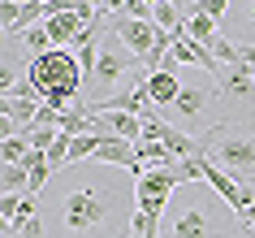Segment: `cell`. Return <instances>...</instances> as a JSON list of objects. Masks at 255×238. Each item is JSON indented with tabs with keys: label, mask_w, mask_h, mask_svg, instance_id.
Here are the masks:
<instances>
[{
	"label": "cell",
	"mask_w": 255,
	"mask_h": 238,
	"mask_svg": "<svg viewBox=\"0 0 255 238\" xmlns=\"http://www.w3.org/2000/svg\"><path fill=\"white\" fill-rule=\"evenodd\" d=\"M134 169L95 156L56 169L39 195L43 238H134Z\"/></svg>",
	"instance_id": "6da1fadb"
},
{
	"label": "cell",
	"mask_w": 255,
	"mask_h": 238,
	"mask_svg": "<svg viewBox=\"0 0 255 238\" xmlns=\"http://www.w3.org/2000/svg\"><path fill=\"white\" fill-rule=\"evenodd\" d=\"M160 238H247V221L208 182H186L160 217Z\"/></svg>",
	"instance_id": "7a4b0ae2"
},
{
	"label": "cell",
	"mask_w": 255,
	"mask_h": 238,
	"mask_svg": "<svg viewBox=\"0 0 255 238\" xmlns=\"http://www.w3.org/2000/svg\"><path fill=\"white\" fill-rule=\"evenodd\" d=\"M203 160L221 165L238 182H255V108L251 113H225L212 130L199 134Z\"/></svg>",
	"instance_id": "3957f363"
},
{
	"label": "cell",
	"mask_w": 255,
	"mask_h": 238,
	"mask_svg": "<svg viewBox=\"0 0 255 238\" xmlns=\"http://www.w3.org/2000/svg\"><path fill=\"white\" fill-rule=\"evenodd\" d=\"M26 82L43 95V104L74 108V104H78V95H82L87 74H82L78 52H69V48H52V52H43V56H30Z\"/></svg>",
	"instance_id": "277c9868"
},
{
	"label": "cell",
	"mask_w": 255,
	"mask_h": 238,
	"mask_svg": "<svg viewBox=\"0 0 255 238\" xmlns=\"http://www.w3.org/2000/svg\"><path fill=\"white\" fill-rule=\"evenodd\" d=\"M134 69H138V56L130 52L113 30H104V39H100V56H95V74H91V82H87V91L95 95L91 104L113 100L117 87H121V78H130Z\"/></svg>",
	"instance_id": "5b68a950"
},
{
	"label": "cell",
	"mask_w": 255,
	"mask_h": 238,
	"mask_svg": "<svg viewBox=\"0 0 255 238\" xmlns=\"http://www.w3.org/2000/svg\"><path fill=\"white\" fill-rule=\"evenodd\" d=\"M177 186H186L177 169H156V165H143V173H138V182H134L138 212L164 217V208H169V199H173V191H177Z\"/></svg>",
	"instance_id": "8992f818"
},
{
	"label": "cell",
	"mask_w": 255,
	"mask_h": 238,
	"mask_svg": "<svg viewBox=\"0 0 255 238\" xmlns=\"http://www.w3.org/2000/svg\"><path fill=\"white\" fill-rule=\"evenodd\" d=\"M108 30L117 35L130 52L143 61V56L151 52V43H156V22H143V17H126V13H113L108 17Z\"/></svg>",
	"instance_id": "52a82bcc"
},
{
	"label": "cell",
	"mask_w": 255,
	"mask_h": 238,
	"mask_svg": "<svg viewBox=\"0 0 255 238\" xmlns=\"http://www.w3.org/2000/svg\"><path fill=\"white\" fill-rule=\"evenodd\" d=\"M39 108H43V95L35 91L30 82H17L13 91H4V100H0V113H4V117H13L17 130H30L35 117H39Z\"/></svg>",
	"instance_id": "ba28073f"
},
{
	"label": "cell",
	"mask_w": 255,
	"mask_h": 238,
	"mask_svg": "<svg viewBox=\"0 0 255 238\" xmlns=\"http://www.w3.org/2000/svg\"><path fill=\"white\" fill-rule=\"evenodd\" d=\"M216 95H221V82H208V87H190V82H182V95L173 100L177 117L182 121H199L208 108L216 104Z\"/></svg>",
	"instance_id": "9c48e42d"
},
{
	"label": "cell",
	"mask_w": 255,
	"mask_h": 238,
	"mask_svg": "<svg viewBox=\"0 0 255 238\" xmlns=\"http://www.w3.org/2000/svg\"><path fill=\"white\" fill-rule=\"evenodd\" d=\"M95 126L108 130V134H117V139H130V143H138V139L147 134V126H143L138 113H121V108H104V113H95Z\"/></svg>",
	"instance_id": "30bf717a"
},
{
	"label": "cell",
	"mask_w": 255,
	"mask_h": 238,
	"mask_svg": "<svg viewBox=\"0 0 255 238\" xmlns=\"http://www.w3.org/2000/svg\"><path fill=\"white\" fill-rule=\"evenodd\" d=\"M169 61H177V65H199V69H208L212 78H221V74H225V69L216 65V56L208 52L203 43H195L190 35H177V39H173V52H169Z\"/></svg>",
	"instance_id": "8fae6325"
},
{
	"label": "cell",
	"mask_w": 255,
	"mask_h": 238,
	"mask_svg": "<svg viewBox=\"0 0 255 238\" xmlns=\"http://www.w3.org/2000/svg\"><path fill=\"white\" fill-rule=\"evenodd\" d=\"M177 61H169L164 69H156V74H147V95H151V104L156 108H173V100L182 95V78L173 74Z\"/></svg>",
	"instance_id": "7c38bea8"
},
{
	"label": "cell",
	"mask_w": 255,
	"mask_h": 238,
	"mask_svg": "<svg viewBox=\"0 0 255 238\" xmlns=\"http://www.w3.org/2000/svg\"><path fill=\"white\" fill-rule=\"evenodd\" d=\"M43 26H48V35H52V48H69V43L78 39V35L91 26V22H87L82 13H52Z\"/></svg>",
	"instance_id": "4fadbf2b"
},
{
	"label": "cell",
	"mask_w": 255,
	"mask_h": 238,
	"mask_svg": "<svg viewBox=\"0 0 255 238\" xmlns=\"http://www.w3.org/2000/svg\"><path fill=\"white\" fill-rule=\"evenodd\" d=\"M134 152H138V160H143V165H156V169H173V165H177V156L160 143V139H151V134H143V139H138Z\"/></svg>",
	"instance_id": "5bb4252c"
},
{
	"label": "cell",
	"mask_w": 255,
	"mask_h": 238,
	"mask_svg": "<svg viewBox=\"0 0 255 238\" xmlns=\"http://www.w3.org/2000/svg\"><path fill=\"white\" fill-rule=\"evenodd\" d=\"M216 30H221V22H216V17H208V13H190V17H186V35H190L195 43H203L208 52H212V43L221 39Z\"/></svg>",
	"instance_id": "9a60e30c"
},
{
	"label": "cell",
	"mask_w": 255,
	"mask_h": 238,
	"mask_svg": "<svg viewBox=\"0 0 255 238\" xmlns=\"http://www.w3.org/2000/svg\"><path fill=\"white\" fill-rule=\"evenodd\" d=\"M0 191H4V195H30L26 165H4V169H0Z\"/></svg>",
	"instance_id": "2e32d148"
},
{
	"label": "cell",
	"mask_w": 255,
	"mask_h": 238,
	"mask_svg": "<svg viewBox=\"0 0 255 238\" xmlns=\"http://www.w3.org/2000/svg\"><path fill=\"white\" fill-rule=\"evenodd\" d=\"M22 134H26L30 152H52V143H56L61 130H52V126H30V130H22Z\"/></svg>",
	"instance_id": "e0dca14e"
},
{
	"label": "cell",
	"mask_w": 255,
	"mask_h": 238,
	"mask_svg": "<svg viewBox=\"0 0 255 238\" xmlns=\"http://www.w3.org/2000/svg\"><path fill=\"white\" fill-rule=\"evenodd\" d=\"M229 4H234V0H195V4H190V13H208V17H216V22H225ZM190 13H186V17H190Z\"/></svg>",
	"instance_id": "ac0fdd59"
},
{
	"label": "cell",
	"mask_w": 255,
	"mask_h": 238,
	"mask_svg": "<svg viewBox=\"0 0 255 238\" xmlns=\"http://www.w3.org/2000/svg\"><path fill=\"white\" fill-rule=\"evenodd\" d=\"M212 56H216V61H225V65H242V48L234 39H216L212 43Z\"/></svg>",
	"instance_id": "d6986e66"
},
{
	"label": "cell",
	"mask_w": 255,
	"mask_h": 238,
	"mask_svg": "<svg viewBox=\"0 0 255 238\" xmlns=\"http://www.w3.org/2000/svg\"><path fill=\"white\" fill-rule=\"evenodd\" d=\"M22 199H26V195H0V221H4V225H13V221H17Z\"/></svg>",
	"instance_id": "ffe728a7"
},
{
	"label": "cell",
	"mask_w": 255,
	"mask_h": 238,
	"mask_svg": "<svg viewBox=\"0 0 255 238\" xmlns=\"http://www.w3.org/2000/svg\"><path fill=\"white\" fill-rule=\"evenodd\" d=\"M238 13H242V26H247L242 35H255V0H242Z\"/></svg>",
	"instance_id": "44dd1931"
},
{
	"label": "cell",
	"mask_w": 255,
	"mask_h": 238,
	"mask_svg": "<svg viewBox=\"0 0 255 238\" xmlns=\"http://www.w3.org/2000/svg\"><path fill=\"white\" fill-rule=\"evenodd\" d=\"M17 9H22V4H13V0H0V17H4V26H13V22H17Z\"/></svg>",
	"instance_id": "7402d4cb"
},
{
	"label": "cell",
	"mask_w": 255,
	"mask_h": 238,
	"mask_svg": "<svg viewBox=\"0 0 255 238\" xmlns=\"http://www.w3.org/2000/svg\"><path fill=\"white\" fill-rule=\"evenodd\" d=\"M238 48H242V65L255 69V43H238Z\"/></svg>",
	"instance_id": "603a6c76"
},
{
	"label": "cell",
	"mask_w": 255,
	"mask_h": 238,
	"mask_svg": "<svg viewBox=\"0 0 255 238\" xmlns=\"http://www.w3.org/2000/svg\"><path fill=\"white\" fill-rule=\"evenodd\" d=\"M242 221H247V225H255V204H251L247 212H242Z\"/></svg>",
	"instance_id": "cb8c5ba5"
},
{
	"label": "cell",
	"mask_w": 255,
	"mask_h": 238,
	"mask_svg": "<svg viewBox=\"0 0 255 238\" xmlns=\"http://www.w3.org/2000/svg\"><path fill=\"white\" fill-rule=\"evenodd\" d=\"M4 238H26V234H22V230H4Z\"/></svg>",
	"instance_id": "d4e9b609"
},
{
	"label": "cell",
	"mask_w": 255,
	"mask_h": 238,
	"mask_svg": "<svg viewBox=\"0 0 255 238\" xmlns=\"http://www.w3.org/2000/svg\"><path fill=\"white\" fill-rule=\"evenodd\" d=\"M247 238H255V225H247Z\"/></svg>",
	"instance_id": "484cf974"
}]
</instances>
